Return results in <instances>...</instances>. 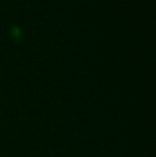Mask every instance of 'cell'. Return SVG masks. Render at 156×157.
Here are the masks:
<instances>
[{"instance_id":"1","label":"cell","mask_w":156,"mask_h":157,"mask_svg":"<svg viewBox=\"0 0 156 157\" xmlns=\"http://www.w3.org/2000/svg\"><path fill=\"white\" fill-rule=\"evenodd\" d=\"M11 36L16 40H21V29H19L18 27H13L12 29H11Z\"/></svg>"}]
</instances>
